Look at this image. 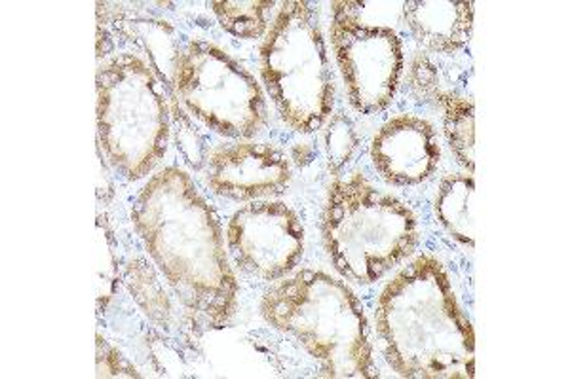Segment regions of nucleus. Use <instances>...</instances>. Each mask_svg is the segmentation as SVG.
I'll use <instances>...</instances> for the list:
<instances>
[{"label":"nucleus","mask_w":570,"mask_h":379,"mask_svg":"<svg viewBox=\"0 0 570 379\" xmlns=\"http://www.w3.org/2000/svg\"><path fill=\"white\" fill-rule=\"evenodd\" d=\"M131 225L195 327L223 330L238 309V279L219 217L185 169L153 174L131 206Z\"/></svg>","instance_id":"obj_1"},{"label":"nucleus","mask_w":570,"mask_h":379,"mask_svg":"<svg viewBox=\"0 0 570 379\" xmlns=\"http://www.w3.org/2000/svg\"><path fill=\"white\" fill-rule=\"evenodd\" d=\"M384 360L400 378L472 379L475 332L441 260L421 255L389 281L375 309Z\"/></svg>","instance_id":"obj_2"},{"label":"nucleus","mask_w":570,"mask_h":379,"mask_svg":"<svg viewBox=\"0 0 570 379\" xmlns=\"http://www.w3.org/2000/svg\"><path fill=\"white\" fill-rule=\"evenodd\" d=\"M261 316L297 341L324 378L379 376L370 321L348 285L322 270H298L266 290Z\"/></svg>","instance_id":"obj_3"},{"label":"nucleus","mask_w":570,"mask_h":379,"mask_svg":"<svg viewBox=\"0 0 570 379\" xmlns=\"http://www.w3.org/2000/svg\"><path fill=\"white\" fill-rule=\"evenodd\" d=\"M325 252L338 276L370 287L407 260L419 245V220L394 193L365 174L331 182L322 217Z\"/></svg>","instance_id":"obj_4"},{"label":"nucleus","mask_w":570,"mask_h":379,"mask_svg":"<svg viewBox=\"0 0 570 379\" xmlns=\"http://www.w3.org/2000/svg\"><path fill=\"white\" fill-rule=\"evenodd\" d=\"M261 77L279 120L295 133L330 122L335 78L314 2L282 4L261 44Z\"/></svg>","instance_id":"obj_5"},{"label":"nucleus","mask_w":570,"mask_h":379,"mask_svg":"<svg viewBox=\"0 0 570 379\" xmlns=\"http://www.w3.org/2000/svg\"><path fill=\"white\" fill-rule=\"evenodd\" d=\"M169 114L163 80L137 53H118L99 69L98 144L124 179H142L164 160Z\"/></svg>","instance_id":"obj_6"},{"label":"nucleus","mask_w":570,"mask_h":379,"mask_svg":"<svg viewBox=\"0 0 570 379\" xmlns=\"http://www.w3.org/2000/svg\"><path fill=\"white\" fill-rule=\"evenodd\" d=\"M171 88L190 117L209 131L247 141L268 120L265 91L244 64L208 40L177 50Z\"/></svg>","instance_id":"obj_7"},{"label":"nucleus","mask_w":570,"mask_h":379,"mask_svg":"<svg viewBox=\"0 0 570 379\" xmlns=\"http://www.w3.org/2000/svg\"><path fill=\"white\" fill-rule=\"evenodd\" d=\"M330 34L352 109L362 114L389 109L403 72V42L397 31L356 26L333 16Z\"/></svg>","instance_id":"obj_8"},{"label":"nucleus","mask_w":570,"mask_h":379,"mask_svg":"<svg viewBox=\"0 0 570 379\" xmlns=\"http://www.w3.org/2000/svg\"><path fill=\"white\" fill-rule=\"evenodd\" d=\"M227 251L246 276L276 283L303 260L305 226L284 201H249L228 220Z\"/></svg>","instance_id":"obj_9"},{"label":"nucleus","mask_w":570,"mask_h":379,"mask_svg":"<svg viewBox=\"0 0 570 379\" xmlns=\"http://www.w3.org/2000/svg\"><path fill=\"white\" fill-rule=\"evenodd\" d=\"M204 168L212 192L234 201L271 200L292 182L289 158L273 144L249 139L215 147Z\"/></svg>","instance_id":"obj_10"},{"label":"nucleus","mask_w":570,"mask_h":379,"mask_svg":"<svg viewBox=\"0 0 570 379\" xmlns=\"http://www.w3.org/2000/svg\"><path fill=\"white\" fill-rule=\"evenodd\" d=\"M376 173L392 187H416L434 177L441 163V144L434 123L400 114L390 118L371 142Z\"/></svg>","instance_id":"obj_11"},{"label":"nucleus","mask_w":570,"mask_h":379,"mask_svg":"<svg viewBox=\"0 0 570 379\" xmlns=\"http://www.w3.org/2000/svg\"><path fill=\"white\" fill-rule=\"evenodd\" d=\"M472 0H409L403 2V21L419 44L432 53L464 50L473 32Z\"/></svg>","instance_id":"obj_12"},{"label":"nucleus","mask_w":570,"mask_h":379,"mask_svg":"<svg viewBox=\"0 0 570 379\" xmlns=\"http://www.w3.org/2000/svg\"><path fill=\"white\" fill-rule=\"evenodd\" d=\"M415 86L424 88L428 96L440 104L443 131L454 158L468 173H475V103L472 97L462 96L459 91L438 90L435 72L432 80H419Z\"/></svg>","instance_id":"obj_13"},{"label":"nucleus","mask_w":570,"mask_h":379,"mask_svg":"<svg viewBox=\"0 0 570 379\" xmlns=\"http://www.w3.org/2000/svg\"><path fill=\"white\" fill-rule=\"evenodd\" d=\"M441 228L459 243L475 247V180L472 174H448L441 180L434 200Z\"/></svg>","instance_id":"obj_14"},{"label":"nucleus","mask_w":570,"mask_h":379,"mask_svg":"<svg viewBox=\"0 0 570 379\" xmlns=\"http://www.w3.org/2000/svg\"><path fill=\"white\" fill-rule=\"evenodd\" d=\"M220 27L236 39L257 40L265 37L271 13L276 8L273 0H234L212 2Z\"/></svg>","instance_id":"obj_15"},{"label":"nucleus","mask_w":570,"mask_h":379,"mask_svg":"<svg viewBox=\"0 0 570 379\" xmlns=\"http://www.w3.org/2000/svg\"><path fill=\"white\" fill-rule=\"evenodd\" d=\"M120 283L118 243L109 217L99 212L96 220V306L98 313L109 308Z\"/></svg>","instance_id":"obj_16"},{"label":"nucleus","mask_w":570,"mask_h":379,"mask_svg":"<svg viewBox=\"0 0 570 379\" xmlns=\"http://www.w3.org/2000/svg\"><path fill=\"white\" fill-rule=\"evenodd\" d=\"M333 16L363 27H389L403 20V2H333Z\"/></svg>","instance_id":"obj_17"},{"label":"nucleus","mask_w":570,"mask_h":379,"mask_svg":"<svg viewBox=\"0 0 570 379\" xmlns=\"http://www.w3.org/2000/svg\"><path fill=\"white\" fill-rule=\"evenodd\" d=\"M356 148V129L352 126L351 118L343 112L330 118V126L325 131V152H327L331 171L333 173L343 171L346 163L352 160Z\"/></svg>","instance_id":"obj_18"},{"label":"nucleus","mask_w":570,"mask_h":379,"mask_svg":"<svg viewBox=\"0 0 570 379\" xmlns=\"http://www.w3.org/2000/svg\"><path fill=\"white\" fill-rule=\"evenodd\" d=\"M98 376L99 378H139L141 373L131 367L117 348L98 335Z\"/></svg>","instance_id":"obj_19"},{"label":"nucleus","mask_w":570,"mask_h":379,"mask_svg":"<svg viewBox=\"0 0 570 379\" xmlns=\"http://www.w3.org/2000/svg\"><path fill=\"white\" fill-rule=\"evenodd\" d=\"M104 150L99 148L98 144V158H99V182H98V196L99 200L109 201L110 198H112V193H115V190H112V180H110L109 174V161H107V158H104Z\"/></svg>","instance_id":"obj_20"}]
</instances>
